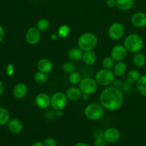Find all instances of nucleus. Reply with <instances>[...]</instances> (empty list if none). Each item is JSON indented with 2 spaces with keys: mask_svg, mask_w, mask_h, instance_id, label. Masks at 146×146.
<instances>
[{
  "mask_svg": "<svg viewBox=\"0 0 146 146\" xmlns=\"http://www.w3.org/2000/svg\"><path fill=\"white\" fill-rule=\"evenodd\" d=\"M82 60L84 62V64H86V65L92 66L95 64V63L96 62L97 56L93 50L84 51Z\"/></svg>",
  "mask_w": 146,
  "mask_h": 146,
  "instance_id": "20",
  "label": "nucleus"
},
{
  "mask_svg": "<svg viewBox=\"0 0 146 146\" xmlns=\"http://www.w3.org/2000/svg\"><path fill=\"white\" fill-rule=\"evenodd\" d=\"M132 88L133 84L127 81L123 83L122 86H121V90H122L123 91H125V92H129L130 91H131Z\"/></svg>",
  "mask_w": 146,
  "mask_h": 146,
  "instance_id": "34",
  "label": "nucleus"
},
{
  "mask_svg": "<svg viewBox=\"0 0 146 146\" xmlns=\"http://www.w3.org/2000/svg\"><path fill=\"white\" fill-rule=\"evenodd\" d=\"M41 31L36 27H30L25 34L26 41L30 45H36L41 39Z\"/></svg>",
  "mask_w": 146,
  "mask_h": 146,
  "instance_id": "10",
  "label": "nucleus"
},
{
  "mask_svg": "<svg viewBox=\"0 0 146 146\" xmlns=\"http://www.w3.org/2000/svg\"><path fill=\"white\" fill-rule=\"evenodd\" d=\"M136 89L138 94L146 96V75H143L140 77L136 83Z\"/></svg>",
  "mask_w": 146,
  "mask_h": 146,
  "instance_id": "23",
  "label": "nucleus"
},
{
  "mask_svg": "<svg viewBox=\"0 0 146 146\" xmlns=\"http://www.w3.org/2000/svg\"><path fill=\"white\" fill-rule=\"evenodd\" d=\"M14 71H15V69H14V66L13 64H9L6 67V74H7V76H11L14 74Z\"/></svg>",
  "mask_w": 146,
  "mask_h": 146,
  "instance_id": "35",
  "label": "nucleus"
},
{
  "mask_svg": "<svg viewBox=\"0 0 146 146\" xmlns=\"http://www.w3.org/2000/svg\"><path fill=\"white\" fill-rule=\"evenodd\" d=\"M62 69L66 74H71L76 71V65L71 61H66L63 64Z\"/></svg>",
  "mask_w": 146,
  "mask_h": 146,
  "instance_id": "31",
  "label": "nucleus"
},
{
  "mask_svg": "<svg viewBox=\"0 0 146 146\" xmlns=\"http://www.w3.org/2000/svg\"><path fill=\"white\" fill-rule=\"evenodd\" d=\"M50 27V21L47 19L42 18L36 22V27L40 31H45L48 29Z\"/></svg>",
  "mask_w": 146,
  "mask_h": 146,
  "instance_id": "26",
  "label": "nucleus"
},
{
  "mask_svg": "<svg viewBox=\"0 0 146 146\" xmlns=\"http://www.w3.org/2000/svg\"><path fill=\"white\" fill-rule=\"evenodd\" d=\"M115 76L111 69L102 68L96 73L95 79L97 84L102 86H109L113 83Z\"/></svg>",
  "mask_w": 146,
  "mask_h": 146,
  "instance_id": "5",
  "label": "nucleus"
},
{
  "mask_svg": "<svg viewBox=\"0 0 146 146\" xmlns=\"http://www.w3.org/2000/svg\"><path fill=\"white\" fill-rule=\"evenodd\" d=\"M124 34H125V27L120 22L113 23L108 28V36L114 41H118L122 38Z\"/></svg>",
  "mask_w": 146,
  "mask_h": 146,
  "instance_id": "8",
  "label": "nucleus"
},
{
  "mask_svg": "<svg viewBox=\"0 0 146 146\" xmlns=\"http://www.w3.org/2000/svg\"><path fill=\"white\" fill-rule=\"evenodd\" d=\"M56 115L57 117H61L63 115L62 111H56Z\"/></svg>",
  "mask_w": 146,
  "mask_h": 146,
  "instance_id": "43",
  "label": "nucleus"
},
{
  "mask_svg": "<svg viewBox=\"0 0 146 146\" xmlns=\"http://www.w3.org/2000/svg\"><path fill=\"white\" fill-rule=\"evenodd\" d=\"M124 102L123 92L119 88L109 86L104 88L99 96V103L104 109L116 111L122 107Z\"/></svg>",
  "mask_w": 146,
  "mask_h": 146,
  "instance_id": "1",
  "label": "nucleus"
},
{
  "mask_svg": "<svg viewBox=\"0 0 146 146\" xmlns=\"http://www.w3.org/2000/svg\"><path fill=\"white\" fill-rule=\"evenodd\" d=\"M79 89L83 94L91 95L94 94L98 89V85L95 78L91 77H85L81 79L79 83Z\"/></svg>",
  "mask_w": 146,
  "mask_h": 146,
  "instance_id": "6",
  "label": "nucleus"
},
{
  "mask_svg": "<svg viewBox=\"0 0 146 146\" xmlns=\"http://www.w3.org/2000/svg\"><path fill=\"white\" fill-rule=\"evenodd\" d=\"M70 31H71V29H70L69 26L66 25V24H63V25L60 26L59 28L58 29L57 34H58L59 38H65L68 36Z\"/></svg>",
  "mask_w": 146,
  "mask_h": 146,
  "instance_id": "27",
  "label": "nucleus"
},
{
  "mask_svg": "<svg viewBox=\"0 0 146 146\" xmlns=\"http://www.w3.org/2000/svg\"><path fill=\"white\" fill-rule=\"evenodd\" d=\"M134 0H116V7L121 11H128L134 5Z\"/></svg>",
  "mask_w": 146,
  "mask_h": 146,
  "instance_id": "21",
  "label": "nucleus"
},
{
  "mask_svg": "<svg viewBox=\"0 0 146 146\" xmlns=\"http://www.w3.org/2000/svg\"><path fill=\"white\" fill-rule=\"evenodd\" d=\"M74 146H90L88 145L87 143H78L76 144Z\"/></svg>",
  "mask_w": 146,
  "mask_h": 146,
  "instance_id": "44",
  "label": "nucleus"
},
{
  "mask_svg": "<svg viewBox=\"0 0 146 146\" xmlns=\"http://www.w3.org/2000/svg\"><path fill=\"white\" fill-rule=\"evenodd\" d=\"M65 94L68 99L71 101H78L79 99H81L83 95L82 92L79 89V88L74 86L70 87L69 88H68Z\"/></svg>",
  "mask_w": 146,
  "mask_h": 146,
  "instance_id": "17",
  "label": "nucleus"
},
{
  "mask_svg": "<svg viewBox=\"0 0 146 146\" xmlns=\"http://www.w3.org/2000/svg\"><path fill=\"white\" fill-rule=\"evenodd\" d=\"M48 78V75L45 73L41 72V71H37L35 73L34 76V79L36 83L38 84H43L47 81Z\"/></svg>",
  "mask_w": 146,
  "mask_h": 146,
  "instance_id": "29",
  "label": "nucleus"
},
{
  "mask_svg": "<svg viewBox=\"0 0 146 146\" xmlns=\"http://www.w3.org/2000/svg\"><path fill=\"white\" fill-rule=\"evenodd\" d=\"M98 44V37L95 34L86 32L81 34L78 39V47L84 51H91Z\"/></svg>",
  "mask_w": 146,
  "mask_h": 146,
  "instance_id": "3",
  "label": "nucleus"
},
{
  "mask_svg": "<svg viewBox=\"0 0 146 146\" xmlns=\"http://www.w3.org/2000/svg\"><path fill=\"white\" fill-rule=\"evenodd\" d=\"M122 81L119 78H115V80L113 81V86L116 88H121V86H122Z\"/></svg>",
  "mask_w": 146,
  "mask_h": 146,
  "instance_id": "36",
  "label": "nucleus"
},
{
  "mask_svg": "<svg viewBox=\"0 0 146 146\" xmlns=\"http://www.w3.org/2000/svg\"><path fill=\"white\" fill-rule=\"evenodd\" d=\"M115 60L111 56L105 57L102 61L103 68H106V69H112L115 64Z\"/></svg>",
  "mask_w": 146,
  "mask_h": 146,
  "instance_id": "30",
  "label": "nucleus"
},
{
  "mask_svg": "<svg viewBox=\"0 0 146 146\" xmlns=\"http://www.w3.org/2000/svg\"><path fill=\"white\" fill-rule=\"evenodd\" d=\"M106 5L110 8L116 7V0H106Z\"/></svg>",
  "mask_w": 146,
  "mask_h": 146,
  "instance_id": "37",
  "label": "nucleus"
},
{
  "mask_svg": "<svg viewBox=\"0 0 146 146\" xmlns=\"http://www.w3.org/2000/svg\"><path fill=\"white\" fill-rule=\"evenodd\" d=\"M68 1H72V0H68Z\"/></svg>",
  "mask_w": 146,
  "mask_h": 146,
  "instance_id": "45",
  "label": "nucleus"
},
{
  "mask_svg": "<svg viewBox=\"0 0 146 146\" xmlns=\"http://www.w3.org/2000/svg\"><path fill=\"white\" fill-rule=\"evenodd\" d=\"M7 128L11 133L19 134L23 131L24 125L22 122L18 118H11L7 123Z\"/></svg>",
  "mask_w": 146,
  "mask_h": 146,
  "instance_id": "15",
  "label": "nucleus"
},
{
  "mask_svg": "<svg viewBox=\"0 0 146 146\" xmlns=\"http://www.w3.org/2000/svg\"><path fill=\"white\" fill-rule=\"evenodd\" d=\"M128 50L125 46L122 44H118L114 46L111 51V56L115 61H123L128 55Z\"/></svg>",
  "mask_w": 146,
  "mask_h": 146,
  "instance_id": "11",
  "label": "nucleus"
},
{
  "mask_svg": "<svg viewBox=\"0 0 146 146\" xmlns=\"http://www.w3.org/2000/svg\"><path fill=\"white\" fill-rule=\"evenodd\" d=\"M5 36V31H4V27L0 24V43L2 42Z\"/></svg>",
  "mask_w": 146,
  "mask_h": 146,
  "instance_id": "38",
  "label": "nucleus"
},
{
  "mask_svg": "<svg viewBox=\"0 0 146 146\" xmlns=\"http://www.w3.org/2000/svg\"><path fill=\"white\" fill-rule=\"evenodd\" d=\"M84 115L90 121H98L104 115V108L100 104L92 103L84 109Z\"/></svg>",
  "mask_w": 146,
  "mask_h": 146,
  "instance_id": "4",
  "label": "nucleus"
},
{
  "mask_svg": "<svg viewBox=\"0 0 146 146\" xmlns=\"http://www.w3.org/2000/svg\"><path fill=\"white\" fill-rule=\"evenodd\" d=\"M4 89H5V88H4V83L0 80V97L2 96V95L4 94Z\"/></svg>",
  "mask_w": 146,
  "mask_h": 146,
  "instance_id": "39",
  "label": "nucleus"
},
{
  "mask_svg": "<svg viewBox=\"0 0 146 146\" xmlns=\"http://www.w3.org/2000/svg\"><path fill=\"white\" fill-rule=\"evenodd\" d=\"M36 68L38 71L48 74L52 71L54 68V64L49 59L41 58L37 61Z\"/></svg>",
  "mask_w": 146,
  "mask_h": 146,
  "instance_id": "16",
  "label": "nucleus"
},
{
  "mask_svg": "<svg viewBox=\"0 0 146 146\" xmlns=\"http://www.w3.org/2000/svg\"><path fill=\"white\" fill-rule=\"evenodd\" d=\"M44 146H57V141L53 138H46L43 141Z\"/></svg>",
  "mask_w": 146,
  "mask_h": 146,
  "instance_id": "33",
  "label": "nucleus"
},
{
  "mask_svg": "<svg viewBox=\"0 0 146 146\" xmlns=\"http://www.w3.org/2000/svg\"><path fill=\"white\" fill-rule=\"evenodd\" d=\"M13 96L17 99H23L28 94V87L24 83H18L13 88Z\"/></svg>",
  "mask_w": 146,
  "mask_h": 146,
  "instance_id": "14",
  "label": "nucleus"
},
{
  "mask_svg": "<svg viewBox=\"0 0 146 146\" xmlns=\"http://www.w3.org/2000/svg\"><path fill=\"white\" fill-rule=\"evenodd\" d=\"M35 104L40 109H47L51 106V96L46 93H40L36 96Z\"/></svg>",
  "mask_w": 146,
  "mask_h": 146,
  "instance_id": "12",
  "label": "nucleus"
},
{
  "mask_svg": "<svg viewBox=\"0 0 146 146\" xmlns=\"http://www.w3.org/2000/svg\"><path fill=\"white\" fill-rule=\"evenodd\" d=\"M68 98L63 92H56L51 97V106L55 111H62L68 104Z\"/></svg>",
  "mask_w": 146,
  "mask_h": 146,
  "instance_id": "7",
  "label": "nucleus"
},
{
  "mask_svg": "<svg viewBox=\"0 0 146 146\" xmlns=\"http://www.w3.org/2000/svg\"><path fill=\"white\" fill-rule=\"evenodd\" d=\"M104 137L108 143L114 144L121 139V133L117 128L110 127L104 131Z\"/></svg>",
  "mask_w": 146,
  "mask_h": 146,
  "instance_id": "9",
  "label": "nucleus"
},
{
  "mask_svg": "<svg viewBox=\"0 0 146 146\" xmlns=\"http://www.w3.org/2000/svg\"><path fill=\"white\" fill-rule=\"evenodd\" d=\"M67 55L71 61H79L82 60L84 51L81 50L79 47H74L68 50Z\"/></svg>",
  "mask_w": 146,
  "mask_h": 146,
  "instance_id": "18",
  "label": "nucleus"
},
{
  "mask_svg": "<svg viewBox=\"0 0 146 146\" xmlns=\"http://www.w3.org/2000/svg\"><path fill=\"white\" fill-rule=\"evenodd\" d=\"M123 45L128 50V52H140L144 46V41L142 37L138 34L132 33L127 36L123 41Z\"/></svg>",
  "mask_w": 146,
  "mask_h": 146,
  "instance_id": "2",
  "label": "nucleus"
},
{
  "mask_svg": "<svg viewBox=\"0 0 146 146\" xmlns=\"http://www.w3.org/2000/svg\"><path fill=\"white\" fill-rule=\"evenodd\" d=\"M133 64L138 68H142L145 66L146 64V58L145 55L141 53H135V55L133 57Z\"/></svg>",
  "mask_w": 146,
  "mask_h": 146,
  "instance_id": "22",
  "label": "nucleus"
},
{
  "mask_svg": "<svg viewBox=\"0 0 146 146\" xmlns=\"http://www.w3.org/2000/svg\"><path fill=\"white\" fill-rule=\"evenodd\" d=\"M140 77H141V74L139 71L136 69H132L127 73L126 81L132 84H136L137 81L139 80Z\"/></svg>",
  "mask_w": 146,
  "mask_h": 146,
  "instance_id": "25",
  "label": "nucleus"
},
{
  "mask_svg": "<svg viewBox=\"0 0 146 146\" xmlns=\"http://www.w3.org/2000/svg\"><path fill=\"white\" fill-rule=\"evenodd\" d=\"M94 146H106L107 144L106 141L104 138V135L94 137Z\"/></svg>",
  "mask_w": 146,
  "mask_h": 146,
  "instance_id": "32",
  "label": "nucleus"
},
{
  "mask_svg": "<svg viewBox=\"0 0 146 146\" xmlns=\"http://www.w3.org/2000/svg\"><path fill=\"white\" fill-rule=\"evenodd\" d=\"M31 146H44L43 142H41V141H37V142L34 143Z\"/></svg>",
  "mask_w": 146,
  "mask_h": 146,
  "instance_id": "41",
  "label": "nucleus"
},
{
  "mask_svg": "<svg viewBox=\"0 0 146 146\" xmlns=\"http://www.w3.org/2000/svg\"><path fill=\"white\" fill-rule=\"evenodd\" d=\"M131 21L136 28H145L146 27V14L143 12L135 13L131 17Z\"/></svg>",
  "mask_w": 146,
  "mask_h": 146,
  "instance_id": "13",
  "label": "nucleus"
},
{
  "mask_svg": "<svg viewBox=\"0 0 146 146\" xmlns=\"http://www.w3.org/2000/svg\"><path fill=\"white\" fill-rule=\"evenodd\" d=\"M10 119V113L8 110L3 107H0V126L7 125Z\"/></svg>",
  "mask_w": 146,
  "mask_h": 146,
  "instance_id": "24",
  "label": "nucleus"
},
{
  "mask_svg": "<svg viewBox=\"0 0 146 146\" xmlns=\"http://www.w3.org/2000/svg\"><path fill=\"white\" fill-rule=\"evenodd\" d=\"M89 98V95L88 94H83L82 96H81V99H83L84 101H87Z\"/></svg>",
  "mask_w": 146,
  "mask_h": 146,
  "instance_id": "42",
  "label": "nucleus"
},
{
  "mask_svg": "<svg viewBox=\"0 0 146 146\" xmlns=\"http://www.w3.org/2000/svg\"><path fill=\"white\" fill-rule=\"evenodd\" d=\"M145 71H146V68H145Z\"/></svg>",
  "mask_w": 146,
  "mask_h": 146,
  "instance_id": "46",
  "label": "nucleus"
},
{
  "mask_svg": "<svg viewBox=\"0 0 146 146\" xmlns=\"http://www.w3.org/2000/svg\"><path fill=\"white\" fill-rule=\"evenodd\" d=\"M81 79H82L81 75L76 71L69 74V76H68V81L73 85H78Z\"/></svg>",
  "mask_w": 146,
  "mask_h": 146,
  "instance_id": "28",
  "label": "nucleus"
},
{
  "mask_svg": "<svg viewBox=\"0 0 146 146\" xmlns=\"http://www.w3.org/2000/svg\"><path fill=\"white\" fill-rule=\"evenodd\" d=\"M127 69H128L127 64L123 61H116L113 68V71L115 76L121 77L126 74Z\"/></svg>",
  "mask_w": 146,
  "mask_h": 146,
  "instance_id": "19",
  "label": "nucleus"
},
{
  "mask_svg": "<svg viewBox=\"0 0 146 146\" xmlns=\"http://www.w3.org/2000/svg\"><path fill=\"white\" fill-rule=\"evenodd\" d=\"M58 38V36L57 34V33H53V34H51V38L53 40V41H55L57 38Z\"/></svg>",
  "mask_w": 146,
  "mask_h": 146,
  "instance_id": "40",
  "label": "nucleus"
}]
</instances>
